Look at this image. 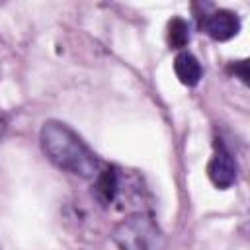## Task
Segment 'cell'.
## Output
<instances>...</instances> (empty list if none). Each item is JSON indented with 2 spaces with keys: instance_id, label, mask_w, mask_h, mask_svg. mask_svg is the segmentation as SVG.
Returning <instances> with one entry per match:
<instances>
[{
  "instance_id": "277c9868",
  "label": "cell",
  "mask_w": 250,
  "mask_h": 250,
  "mask_svg": "<svg viewBox=\"0 0 250 250\" xmlns=\"http://www.w3.org/2000/svg\"><path fill=\"white\" fill-rule=\"evenodd\" d=\"M203 31L215 41H229L240 31V20L230 10H215L201 20Z\"/></svg>"
},
{
  "instance_id": "5b68a950",
  "label": "cell",
  "mask_w": 250,
  "mask_h": 250,
  "mask_svg": "<svg viewBox=\"0 0 250 250\" xmlns=\"http://www.w3.org/2000/svg\"><path fill=\"white\" fill-rule=\"evenodd\" d=\"M119 191V174L115 166L100 168L94 178V193L102 205H109Z\"/></svg>"
},
{
  "instance_id": "52a82bcc",
  "label": "cell",
  "mask_w": 250,
  "mask_h": 250,
  "mask_svg": "<svg viewBox=\"0 0 250 250\" xmlns=\"http://www.w3.org/2000/svg\"><path fill=\"white\" fill-rule=\"evenodd\" d=\"M166 41L170 45V49H184L189 43V25L184 18L176 16L168 21V29H166Z\"/></svg>"
},
{
  "instance_id": "8992f818",
  "label": "cell",
  "mask_w": 250,
  "mask_h": 250,
  "mask_svg": "<svg viewBox=\"0 0 250 250\" xmlns=\"http://www.w3.org/2000/svg\"><path fill=\"white\" fill-rule=\"evenodd\" d=\"M174 72H176L178 80L184 86H195L201 80V74H203L199 61L189 51H182V53L176 55V59H174Z\"/></svg>"
},
{
  "instance_id": "3957f363",
  "label": "cell",
  "mask_w": 250,
  "mask_h": 250,
  "mask_svg": "<svg viewBox=\"0 0 250 250\" xmlns=\"http://www.w3.org/2000/svg\"><path fill=\"white\" fill-rule=\"evenodd\" d=\"M236 174H238V166L230 150L223 143H217L215 152L207 164V176L211 184L219 189H227L236 182Z\"/></svg>"
},
{
  "instance_id": "7a4b0ae2",
  "label": "cell",
  "mask_w": 250,
  "mask_h": 250,
  "mask_svg": "<svg viewBox=\"0 0 250 250\" xmlns=\"http://www.w3.org/2000/svg\"><path fill=\"white\" fill-rule=\"evenodd\" d=\"M119 250H166V236L150 215L137 213L115 225L111 232Z\"/></svg>"
},
{
  "instance_id": "6da1fadb",
  "label": "cell",
  "mask_w": 250,
  "mask_h": 250,
  "mask_svg": "<svg viewBox=\"0 0 250 250\" xmlns=\"http://www.w3.org/2000/svg\"><path fill=\"white\" fill-rule=\"evenodd\" d=\"M39 139L47 158L61 170L86 180H94L100 172L96 154L68 125L61 121H45Z\"/></svg>"
}]
</instances>
